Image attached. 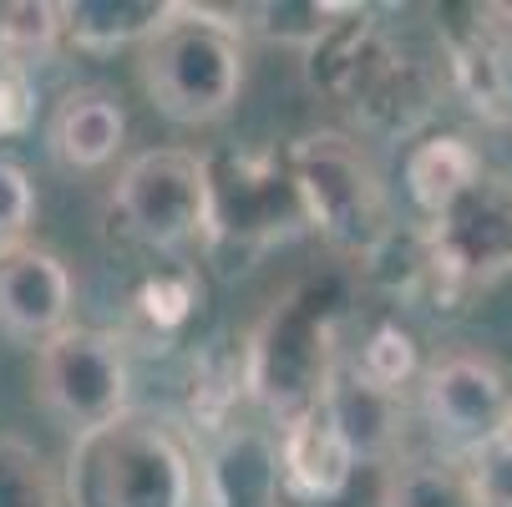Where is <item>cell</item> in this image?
<instances>
[{
  "instance_id": "cell-21",
  "label": "cell",
  "mask_w": 512,
  "mask_h": 507,
  "mask_svg": "<svg viewBox=\"0 0 512 507\" xmlns=\"http://www.w3.org/2000/svg\"><path fill=\"white\" fill-rule=\"evenodd\" d=\"M0 507H61V482L46 457L0 431Z\"/></svg>"
},
{
  "instance_id": "cell-9",
  "label": "cell",
  "mask_w": 512,
  "mask_h": 507,
  "mask_svg": "<svg viewBox=\"0 0 512 507\" xmlns=\"http://www.w3.org/2000/svg\"><path fill=\"white\" fill-rule=\"evenodd\" d=\"M295 188L289 173L269 153H239L224 168L208 163V229L203 244L213 254H229V269H249L274 239H284V224H295Z\"/></svg>"
},
{
  "instance_id": "cell-13",
  "label": "cell",
  "mask_w": 512,
  "mask_h": 507,
  "mask_svg": "<svg viewBox=\"0 0 512 507\" xmlns=\"http://www.w3.org/2000/svg\"><path fill=\"white\" fill-rule=\"evenodd\" d=\"M274 462H279V492H289L295 502H335L355 472V457H350L345 437L335 431L325 401L279 431Z\"/></svg>"
},
{
  "instance_id": "cell-18",
  "label": "cell",
  "mask_w": 512,
  "mask_h": 507,
  "mask_svg": "<svg viewBox=\"0 0 512 507\" xmlns=\"http://www.w3.org/2000/svg\"><path fill=\"white\" fill-rule=\"evenodd\" d=\"M381 507H487L462 462H411L386 477Z\"/></svg>"
},
{
  "instance_id": "cell-10",
  "label": "cell",
  "mask_w": 512,
  "mask_h": 507,
  "mask_svg": "<svg viewBox=\"0 0 512 507\" xmlns=\"http://www.w3.org/2000/svg\"><path fill=\"white\" fill-rule=\"evenodd\" d=\"M447 51L462 102L482 122L512 127V6H477L472 21L447 36Z\"/></svg>"
},
{
  "instance_id": "cell-24",
  "label": "cell",
  "mask_w": 512,
  "mask_h": 507,
  "mask_svg": "<svg viewBox=\"0 0 512 507\" xmlns=\"http://www.w3.org/2000/svg\"><path fill=\"white\" fill-rule=\"evenodd\" d=\"M31 219H36V188H31L26 168L11 163V158H0V254L21 244Z\"/></svg>"
},
{
  "instance_id": "cell-15",
  "label": "cell",
  "mask_w": 512,
  "mask_h": 507,
  "mask_svg": "<svg viewBox=\"0 0 512 507\" xmlns=\"http://www.w3.org/2000/svg\"><path fill=\"white\" fill-rule=\"evenodd\" d=\"M325 411L355 462L391 457V447L401 437V396H386L376 386H365L350 366H335V376L325 386Z\"/></svg>"
},
{
  "instance_id": "cell-23",
  "label": "cell",
  "mask_w": 512,
  "mask_h": 507,
  "mask_svg": "<svg viewBox=\"0 0 512 507\" xmlns=\"http://www.w3.org/2000/svg\"><path fill=\"white\" fill-rule=\"evenodd\" d=\"M467 462H472L467 472H472L482 502H492V507H512V411H507V421L492 431L487 442L472 447Z\"/></svg>"
},
{
  "instance_id": "cell-4",
  "label": "cell",
  "mask_w": 512,
  "mask_h": 507,
  "mask_svg": "<svg viewBox=\"0 0 512 507\" xmlns=\"http://www.w3.org/2000/svg\"><path fill=\"white\" fill-rule=\"evenodd\" d=\"M310 77L335 102L355 107L365 127H376L386 137L421 127L436 102L426 66L416 56L396 51L365 21V11H355L350 21H330V31L310 46Z\"/></svg>"
},
{
  "instance_id": "cell-1",
  "label": "cell",
  "mask_w": 512,
  "mask_h": 507,
  "mask_svg": "<svg viewBox=\"0 0 512 507\" xmlns=\"http://www.w3.org/2000/svg\"><path fill=\"white\" fill-rule=\"evenodd\" d=\"M193 457L173 426L148 411H122L77 431L61 467V507H193Z\"/></svg>"
},
{
  "instance_id": "cell-8",
  "label": "cell",
  "mask_w": 512,
  "mask_h": 507,
  "mask_svg": "<svg viewBox=\"0 0 512 507\" xmlns=\"http://www.w3.org/2000/svg\"><path fill=\"white\" fill-rule=\"evenodd\" d=\"M112 208L148 249H183L208 229V163L183 148L137 153L112 188Z\"/></svg>"
},
{
  "instance_id": "cell-5",
  "label": "cell",
  "mask_w": 512,
  "mask_h": 507,
  "mask_svg": "<svg viewBox=\"0 0 512 507\" xmlns=\"http://www.w3.org/2000/svg\"><path fill=\"white\" fill-rule=\"evenodd\" d=\"M244 386L249 396L279 421V431L305 416L310 406L325 401V386L335 376V320L320 305V295L295 289L284 295L264 325L254 330L249 350H244Z\"/></svg>"
},
{
  "instance_id": "cell-17",
  "label": "cell",
  "mask_w": 512,
  "mask_h": 507,
  "mask_svg": "<svg viewBox=\"0 0 512 507\" xmlns=\"http://www.w3.org/2000/svg\"><path fill=\"white\" fill-rule=\"evenodd\" d=\"M168 16V0H71L61 6V36H71L82 51H117L142 46Z\"/></svg>"
},
{
  "instance_id": "cell-16",
  "label": "cell",
  "mask_w": 512,
  "mask_h": 507,
  "mask_svg": "<svg viewBox=\"0 0 512 507\" xmlns=\"http://www.w3.org/2000/svg\"><path fill=\"white\" fill-rule=\"evenodd\" d=\"M482 173V153L457 132H431L406 153V193L426 219L447 213Z\"/></svg>"
},
{
  "instance_id": "cell-19",
  "label": "cell",
  "mask_w": 512,
  "mask_h": 507,
  "mask_svg": "<svg viewBox=\"0 0 512 507\" xmlns=\"http://www.w3.org/2000/svg\"><path fill=\"white\" fill-rule=\"evenodd\" d=\"M61 41V6L51 0H16L0 6V66L31 71Z\"/></svg>"
},
{
  "instance_id": "cell-3",
  "label": "cell",
  "mask_w": 512,
  "mask_h": 507,
  "mask_svg": "<svg viewBox=\"0 0 512 507\" xmlns=\"http://www.w3.org/2000/svg\"><path fill=\"white\" fill-rule=\"evenodd\" d=\"M142 92L178 127L229 117L244 92V41L213 21L208 6H173V16L142 41Z\"/></svg>"
},
{
  "instance_id": "cell-2",
  "label": "cell",
  "mask_w": 512,
  "mask_h": 507,
  "mask_svg": "<svg viewBox=\"0 0 512 507\" xmlns=\"http://www.w3.org/2000/svg\"><path fill=\"white\" fill-rule=\"evenodd\" d=\"M289 188H295L300 224H310L335 254L355 264H376V254L396 239L391 198L365 158V148L345 132H305L284 158Z\"/></svg>"
},
{
  "instance_id": "cell-14",
  "label": "cell",
  "mask_w": 512,
  "mask_h": 507,
  "mask_svg": "<svg viewBox=\"0 0 512 507\" xmlns=\"http://www.w3.org/2000/svg\"><path fill=\"white\" fill-rule=\"evenodd\" d=\"M122 137H127V112L102 87H71L51 112V153L56 163L77 173L107 168L122 148Z\"/></svg>"
},
{
  "instance_id": "cell-22",
  "label": "cell",
  "mask_w": 512,
  "mask_h": 507,
  "mask_svg": "<svg viewBox=\"0 0 512 507\" xmlns=\"http://www.w3.org/2000/svg\"><path fill=\"white\" fill-rule=\"evenodd\" d=\"M198 305V279L188 269H168V274H153L148 284L137 289V315L148 320L153 330H178Z\"/></svg>"
},
{
  "instance_id": "cell-6",
  "label": "cell",
  "mask_w": 512,
  "mask_h": 507,
  "mask_svg": "<svg viewBox=\"0 0 512 507\" xmlns=\"http://www.w3.org/2000/svg\"><path fill=\"white\" fill-rule=\"evenodd\" d=\"M512 269V178L482 173L421 239V274L442 300L487 289Z\"/></svg>"
},
{
  "instance_id": "cell-20",
  "label": "cell",
  "mask_w": 512,
  "mask_h": 507,
  "mask_svg": "<svg viewBox=\"0 0 512 507\" xmlns=\"http://www.w3.org/2000/svg\"><path fill=\"white\" fill-rule=\"evenodd\" d=\"M365 386H376L386 396H401V386L416 376V335L396 320H381L371 335H365L355 366H350Z\"/></svg>"
},
{
  "instance_id": "cell-7",
  "label": "cell",
  "mask_w": 512,
  "mask_h": 507,
  "mask_svg": "<svg viewBox=\"0 0 512 507\" xmlns=\"http://www.w3.org/2000/svg\"><path fill=\"white\" fill-rule=\"evenodd\" d=\"M127 391H132V366H127V340L117 330L61 325L51 340H41L36 396L71 431L117 421L127 411Z\"/></svg>"
},
{
  "instance_id": "cell-11",
  "label": "cell",
  "mask_w": 512,
  "mask_h": 507,
  "mask_svg": "<svg viewBox=\"0 0 512 507\" xmlns=\"http://www.w3.org/2000/svg\"><path fill=\"white\" fill-rule=\"evenodd\" d=\"M71 315V269L36 244L0 254V330L16 340H51Z\"/></svg>"
},
{
  "instance_id": "cell-12",
  "label": "cell",
  "mask_w": 512,
  "mask_h": 507,
  "mask_svg": "<svg viewBox=\"0 0 512 507\" xmlns=\"http://www.w3.org/2000/svg\"><path fill=\"white\" fill-rule=\"evenodd\" d=\"M426 406L447 437L477 447L507 421L512 391L487 355H447L426 371Z\"/></svg>"
}]
</instances>
